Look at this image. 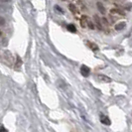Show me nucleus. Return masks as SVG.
Returning a JSON list of instances; mask_svg holds the SVG:
<instances>
[{"mask_svg": "<svg viewBox=\"0 0 132 132\" xmlns=\"http://www.w3.org/2000/svg\"><path fill=\"white\" fill-rule=\"evenodd\" d=\"M0 61L7 66H12L15 63L13 56L9 51H0Z\"/></svg>", "mask_w": 132, "mask_h": 132, "instance_id": "1", "label": "nucleus"}, {"mask_svg": "<svg viewBox=\"0 0 132 132\" xmlns=\"http://www.w3.org/2000/svg\"><path fill=\"white\" fill-rule=\"evenodd\" d=\"M89 73H90V69L88 67L82 65L81 68H80V73L84 76V77H88L89 76Z\"/></svg>", "mask_w": 132, "mask_h": 132, "instance_id": "2", "label": "nucleus"}, {"mask_svg": "<svg viewBox=\"0 0 132 132\" xmlns=\"http://www.w3.org/2000/svg\"><path fill=\"white\" fill-rule=\"evenodd\" d=\"M97 79H98L99 81L101 82H110L111 81V79L106 77L104 75H97Z\"/></svg>", "mask_w": 132, "mask_h": 132, "instance_id": "3", "label": "nucleus"}, {"mask_svg": "<svg viewBox=\"0 0 132 132\" xmlns=\"http://www.w3.org/2000/svg\"><path fill=\"white\" fill-rule=\"evenodd\" d=\"M100 121H101V123L102 124H104V125H110L111 124V121H110V119L108 118L107 116L105 115H100Z\"/></svg>", "mask_w": 132, "mask_h": 132, "instance_id": "4", "label": "nucleus"}, {"mask_svg": "<svg viewBox=\"0 0 132 132\" xmlns=\"http://www.w3.org/2000/svg\"><path fill=\"white\" fill-rule=\"evenodd\" d=\"M93 19H94V22H95V24H96V26H97V29H98V30H102V24H101L100 18H99L97 15H94V16H93Z\"/></svg>", "mask_w": 132, "mask_h": 132, "instance_id": "5", "label": "nucleus"}, {"mask_svg": "<svg viewBox=\"0 0 132 132\" xmlns=\"http://www.w3.org/2000/svg\"><path fill=\"white\" fill-rule=\"evenodd\" d=\"M125 27H126L125 22H119V23H117V24L115 25V30H116V31H121V30H123Z\"/></svg>", "mask_w": 132, "mask_h": 132, "instance_id": "6", "label": "nucleus"}, {"mask_svg": "<svg viewBox=\"0 0 132 132\" xmlns=\"http://www.w3.org/2000/svg\"><path fill=\"white\" fill-rule=\"evenodd\" d=\"M96 6H97V9H98V11L100 12V13L105 14L106 10H105V8H104V6H103V4H102L101 2H97V3H96Z\"/></svg>", "mask_w": 132, "mask_h": 132, "instance_id": "7", "label": "nucleus"}, {"mask_svg": "<svg viewBox=\"0 0 132 132\" xmlns=\"http://www.w3.org/2000/svg\"><path fill=\"white\" fill-rule=\"evenodd\" d=\"M69 9H70V11L73 14H77L79 12V10H78V8L76 5H73V4H69Z\"/></svg>", "mask_w": 132, "mask_h": 132, "instance_id": "8", "label": "nucleus"}, {"mask_svg": "<svg viewBox=\"0 0 132 132\" xmlns=\"http://www.w3.org/2000/svg\"><path fill=\"white\" fill-rule=\"evenodd\" d=\"M86 21H87V17L86 16H81V18H80V25L82 28H86Z\"/></svg>", "mask_w": 132, "mask_h": 132, "instance_id": "9", "label": "nucleus"}, {"mask_svg": "<svg viewBox=\"0 0 132 132\" xmlns=\"http://www.w3.org/2000/svg\"><path fill=\"white\" fill-rule=\"evenodd\" d=\"M111 13L118 14V15H121V16H124V15H125V13H124L122 10H120V9H112V10H111Z\"/></svg>", "mask_w": 132, "mask_h": 132, "instance_id": "10", "label": "nucleus"}, {"mask_svg": "<svg viewBox=\"0 0 132 132\" xmlns=\"http://www.w3.org/2000/svg\"><path fill=\"white\" fill-rule=\"evenodd\" d=\"M68 30L70 31V32H72V33H76L77 32V28H76V26L75 25H73V24H70V25H68Z\"/></svg>", "mask_w": 132, "mask_h": 132, "instance_id": "11", "label": "nucleus"}, {"mask_svg": "<svg viewBox=\"0 0 132 132\" xmlns=\"http://www.w3.org/2000/svg\"><path fill=\"white\" fill-rule=\"evenodd\" d=\"M86 25L89 27V29H92V30H93L94 29V25H93V23L90 21V20L87 18V21H86Z\"/></svg>", "mask_w": 132, "mask_h": 132, "instance_id": "12", "label": "nucleus"}, {"mask_svg": "<svg viewBox=\"0 0 132 132\" xmlns=\"http://www.w3.org/2000/svg\"><path fill=\"white\" fill-rule=\"evenodd\" d=\"M88 44H89V47H90L93 50H94V51H97V50H98V47L96 46L94 43H90V42H88Z\"/></svg>", "mask_w": 132, "mask_h": 132, "instance_id": "13", "label": "nucleus"}, {"mask_svg": "<svg viewBox=\"0 0 132 132\" xmlns=\"http://www.w3.org/2000/svg\"><path fill=\"white\" fill-rule=\"evenodd\" d=\"M21 64H22V61H21V59H20V57H17V61H16V65H15V67H16V68H19V67L21 66Z\"/></svg>", "mask_w": 132, "mask_h": 132, "instance_id": "14", "label": "nucleus"}, {"mask_svg": "<svg viewBox=\"0 0 132 132\" xmlns=\"http://www.w3.org/2000/svg\"><path fill=\"white\" fill-rule=\"evenodd\" d=\"M55 9H56L58 12H60V13H64V10H63L60 6H58V5H56V6H55Z\"/></svg>", "mask_w": 132, "mask_h": 132, "instance_id": "15", "label": "nucleus"}, {"mask_svg": "<svg viewBox=\"0 0 132 132\" xmlns=\"http://www.w3.org/2000/svg\"><path fill=\"white\" fill-rule=\"evenodd\" d=\"M0 132H8V130L4 126H0Z\"/></svg>", "mask_w": 132, "mask_h": 132, "instance_id": "16", "label": "nucleus"}, {"mask_svg": "<svg viewBox=\"0 0 132 132\" xmlns=\"http://www.w3.org/2000/svg\"><path fill=\"white\" fill-rule=\"evenodd\" d=\"M5 24V19L3 17H0V25H4Z\"/></svg>", "mask_w": 132, "mask_h": 132, "instance_id": "17", "label": "nucleus"}, {"mask_svg": "<svg viewBox=\"0 0 132 132\" xmlns=\"http://www.w3.org/2000/svg\"><path fill=\"white\" fill-rule=\"evenodd\" d=\"M79 3L80 4V7H81L82 9H85V8H86V7H85V4L82 3V1H81V0H79Z\"/></svg>", "mask_w": 132, "mask_h": 132, "instance_id": "18", "label": "nucleus"}, {"mask_svg": "<svg viewBox=\"0 0 132 132\" xmlns=\"http://www.w3.org/2000/svg\"><path fill=\"white\" fill-rule=\"evenodd\" d=\"M0 1H2V2H8V1H10V0H0Z\"/></svg>", "mask_w": 132, "mask_h": 132, "instance_id": "19", "label": "nucleus"}, {"mask_svg": "<svg viewBox=\"0 0 132 132\" xmlns=\"http://www.w3.org/2000/svg\"><path fill=\"white\" fill-rule=\"evenodd\" d=\"M0 35H1V31H0Z\"/></svg>", "mask_w": 132, "mask_h": 132, "instance_id": "20", "label": "nucleus"}, {"mask_svg": "<svg viewBox=\"0 0 132 132\" xmlns=\"http://www.w3.org/2000/svg\"><path fill=\"white\" fill-rule=\"evenodd\" d=\"M64 1H65V0H64Z\"/></svg>", "mask_w": 132, "mask_h": 132, "instance_id": "21", "label": "nucleus"}]
</instances>
